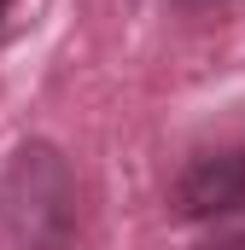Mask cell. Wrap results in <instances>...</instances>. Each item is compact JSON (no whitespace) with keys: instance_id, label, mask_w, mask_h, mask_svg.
Segmentation results:
<instances>
[{"instance_id":"3","label":"cell","mask_w":245,"mask_h":250,"mask_svg":"<svg viewBox=\"0 0 245 250\" xmlns=\"http://www.w3.org/2000/svg\"><path fill=\"white\" fill-rule=\"evenodd\" d=\"M6 12H12V0H0V18H6Z\"/></svg>"},{"instance_id":"1","label":"cell","mask_w":245,"mask_h":250,"mask_svg":"<svg viewBox=\"0 0 245 250\" xmlns=\"http://www.w3.org/2000/svg\"><path fill=\"white\" fill-rule=\"evenodd\" d=\"M0 221L24 250H64L76 233V181L53 146H24L0 181Z\"/></svg>"},{"instance_id":"2","label":"cell","mask_w":245,"mask_h":250,"mask_svg":"<svg viewBox=\"0 0 245 250\" xmlns=\"http://www.w3.org/2000/svg\"><path fill=\"white\" fill-rule=\"evenodd\" d=\"M175 204L187 221H228L245 209V146L240 151H204L175 181Z\"/></svg>"}]
</instances>
